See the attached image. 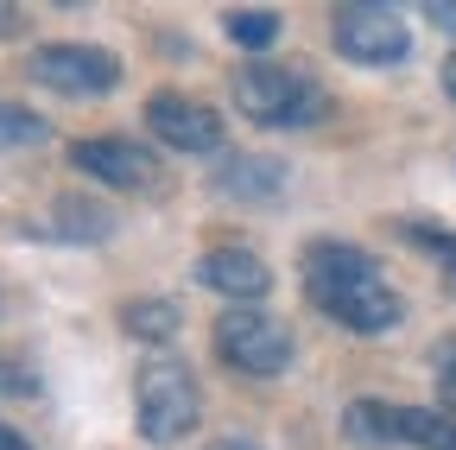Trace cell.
<instances>
[{"mask_svg": "<svg viewBox=\"0 0 456 450\" xmlns=\"http://www.w3.org/2000/svg\"><path fill=\"white\" fill-rule=\"evenodd\" d=\"M305 299L355 336H387L406 317V299L387 286L374 254L355 241H311L305 248Z\"/></svg>", "mask_w": 456, "mask_h": 450, "instance_id": "obj_1", "label": "cell"}, {"mask_svg": "<svg viewBox=\"0 0 456 450\" xmlns=\"http://www.w3.org/2000/svg\"><path fill=\"white\" fill-rule=\"evenodd\" d=\"M235 108L260 127H311L330 115V95L305 64H241L235 70Z\"/></svg>", "mask_w": 456, "mask_h": 450, "instance_id": "obj_2", "label": "cell"}, {"mask_svg": "<svg viewBox=\"0 0 456 450\" xmlns=\"http://www.w3.org/2000/svg\"><path fill=\"white\" fill-rule=\"evenodd\" d=\"M134 425L146 444H184V431H197V413H203V393H197V374L184 362H146L140 380H134Z\"/></svg>", "mask_w": 456, "mask_h": 450, "instance_id": "obj_3", "label": "cell"}, {"mask_svg": "<svg viewBox=\"0 0 456 450\" xmlns=\"http://www.w3.org/2000/svg\"><path fill=\"white\" fill-rule=\"evenodd\" d=\"M216 356L235 374L273 380V374L292 368V330H285L279 317H266L260 305H228L216 317Z\"/></svg>", "mask_w": 456, "mask_h": 450, "instance_id": "obj_4", "label": "cell"}, {"mask_svg": "<svg viewBox=\"0 0 456 450\" xmlns=\"http://www.w3.org/2000/svg\"><path fill=\"white\" fill-rule=\"evenodd\" d=\"M330 38H336L342 58L362 64V70H387V64H399V58L412 51L406 20H399L393 7H380V0H355V7H336Z\"/></svg>", "mask_w": 456, "mask_h": 450, "instance_id": "obj_5", "label": "cell"}, {"mask_svg": "<svg viewBox=\"0 0 456 450\" xmlns=\"http://www.w3.org/2000/svg\"><path fill=\"white\" fill-rule=\"evenodd\" d=\"M26 70H32V83H45L57 95H108L121 83V58L102 45H38Z\"/></svg>", "mask_w": 456, "mask_h": 450, "instance_id": "obj_6", "label": "cell"}, {"mask_svg": "<svg viewBox=\"0 0 456 450\" xmlns=\"http://www.w3.org/2000/svg\"><path fill=\"white\" fill-rule=\"evenodd\" d=\"M70 165L83 178H102L114 191H152L159 184V165L146 146L121 140V134H89V140H70Z\"/></svg>", "mask_w": 456, "mask_h": 450, "instance_id": "obj_7", "label": "cell"}, {"mask_svg": "<svg viewBox=\"0 0 456 450\" xmlns=\"http://www.w3.org/2000/svg\"><path fill=\"white\" fill-rule=\"evenodd\" d=\"M146 127H152L171 152H216V146H222V115H216V108H203V102H191V95H178V89L146 95Z\"/></svg>", "mask_w": 456, "mask_h": 450, "instance_id": "obj_8", "label": "cell"}, {"mask_svg": "<svg viewBox=\"0 0 456 450\" xmlns=\"http://www.w3.org/2000/svg\"><path fill=\"white\" fill-rule=\"evenodd\" d=\"M197 286L222 292L228 305H254V299L273 292V266H266L254 248H209V254L197 260Z\"/></svg>", "mask_w": 456, "mask_h": 450, "instance_id": "obj_9", "label": "cell"}, {"mask_svg": "<svg viewBox=\"0 0 456 450\" xmlns=\"http://www.w3.org/2000/svg\"><path fill=\"white\" fill-rule=\"evenodd\" d=\"M216 191L222 197H241V203H266L285 191V165L279 159H260V152H235L216 165Z\"/></svg>", "mask_w": 456, "mask_h": 450, "instance_id": "obj_10", "label": "cell"}, {"mask_svg": "<svg viewBox=\"0 0 456 450\" xmlns=\"http://www.w3.org/2000/svg\"><path fill=\"white\" fill-rule=\"evenodd\" d=\"M399 413H406V406L349 400V413H342V431H349L355 444H368V450H393V444H406V438H399Z\"/></svg>", "mask_w": 456, "mask_h": 450, "instance_id": "obj_11", "label": "cell"}, {"mask_svg": "<svg viewBox=\"0 0 456 450\" xmlns=\"http://www.w3.org/2000/svg\"><path fill=\"white\" fill-rule=\"evenodd\" d=\"M64 241H108L114 235V209L108 203H83V197H57V222H51Z\"/></svg>", "mask_w": 456, "mask_h": 450, "instance_id": "obj_12", "label": "cell"}, {"mask_svg": "<svg viewBox=\"0 0 456 450\" xmlns=\"http://www.w3.org/2000/svg\"><path fill=\"white\" fill-rule=\"evenodd\" d=\"M399 438L412 450H456V419L437 406H406L399 413Z\"/></svg>", "mask_w": 456, "mask_h": 450, "instance_id": "obj_13", "label": "cell"}, {"mask_svg": "<svg viewBox=\"0 0 456 450\" xmlns=\"http://www.w3.org/2000/svg\"><path fill=\"white\" fill-rule=\"evenodd\" d=\"M121 330L140 336V343H171V336H178V305L171 299H134L121 311Z\"/></svg>", "mask_w": 456, "mask_h": 450, "instance_id": "obj_14", "label": "cell"}, {"mask_svg": "<svg viewBox=\"0 0 456 450\" xmlns=\"http://www.w3.org/2000/svg\"><path fill=\"white\" fill-rule=\"evenodd\" d=\"M222 26L241 51H266L279 38V13H266V7H235V13H222Z\"/></svg>", "mask_w": 456, "mask_h": 450, "instance_id": "obj_15", "label": "cell"}, {"mask_svg": "<svg viewBox=\"0 0 456 450\" xmlns=\"http://www.w3.org/2000/svg\"><path fill=\"white\" fill-rule=\"evenodd\" d=\"M406 235L412 248H425V254H437V266H444V279H450V292H456V235L450 229H431V222H406Z\"/></svg>", "mask_w": 456, "mask_h": 450, "instance_id": "obj_16", "label": "cell"}, {"mask_svg": "<svg viewBox=\"0 0 456 450\" xmlns=\"http://www.w3.org/2000/svg\"><path fill=\"white\" fill-rule=\"evenodd\" d=\"M45 140V121L20 102H0V146H38Z\"/></svg>", "mask_w": 456, "mask_h": 450, "instance_id": "obj_17", "label": "cell"}, {"mask_svg": "<svg viewBox=\"0 0 456 450\" xmlns=\"http://www.w3.org/2000/svg\"><path fill=\"white\" fill-rule=\"evenodd\" d=\"M431 374H437V413H456V336L431 349Z\"/></svg>", "mask_w": 456, "mask_h": 450, "instance_id": "obj_18", "label": "cell"}, {"mask_svg": "<svg viewBox=\"0 0 456 450\" xmlns=\"http://www.w3.org/2000/svg\"><path fill=\"white\" fill-rule=\"evenodd\" d=\"M38 380L32 374H13V362H0V400H7V393H32Z\"/></svg>", "mask_w": 456, "mask_h": 450, "instance_id": "obj_19", "label": "cell"}, {"mask_svg": "<svg viewBox=\"0 0 456 450\" xmlns=\"http://www.w3.org/2000/svg\"><path fill=\"white\" fill-rule=\"evenodd\" d=\"M203 450H266L260 438H241V431H222V438H209Z\"/></svg>", "mask_w": 456, "mask_h": 450, "instance_id": "obj_20", "label": "cell"}, {"mask_svg": "<svg viewBox=\"0 0 456 450\" xmlns=\"http://www.w3.org/2000/svg\"><path fill=\"white\" fill-rule=\"evenodd\" d=\"M26 26V7H13V0H0V38H20Z\"/></svg>", "mask_w": 456, "mask_h": 450, "instance_id": "obj_21", "label": "cell"}, {"mask_svg": "<svg viewBox=\"0 0 456 450\" xmlns=\"http://www.w3.org/2000/svg\"><path fill=\"white\" fill-rule=\"evenodd\" d=\"M425 13H431V26H444V32H456V0H431V7H425Z\"/></svg>", "mask_w": 456, "mask_h": 450, "instance_id": "obj_22", "label": "cell"}, {"mask_svg": "<svg viewBox=\"0 0 456 450\" xmlns=\"http://www.w3.org/2000/svg\"><path fill=\"white\" fill-rule=\"evenodd\" d=\"M0 450H32V444H26V438H20L13 425H0Z\"/></svg>", "mask_w": 456, "mask_h": 450, "instance_id": "obj_23", "label": "cell"}, {"mask_svg": "<svg viewBox=\"0 0 456 450\" xmlns=\"http://www.w3.org/2000/svg\"><path fill=\"white\" fill-rule=\"evenodd\" d=\"M444 89H450V102H456V51L444 58Z\"/></svg>", "mask_w": 456, "mask_h": 450, "instance_id": "obj_24", "label": "cell"}]
</instances>
